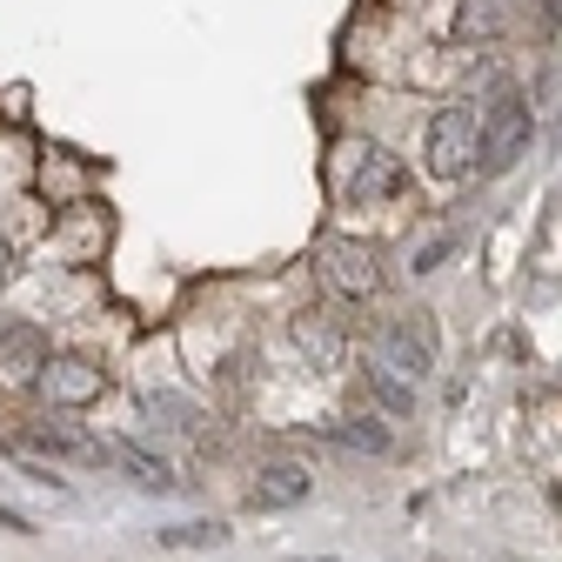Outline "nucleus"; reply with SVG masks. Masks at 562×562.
I'll use <instances>...</instances> for the list:
<instances>
[{
	"label": "nucleus",
	"instance_id": "f257e3e1",
	"mask_svg": "<svg viewBox=\"0 0 562 562\" xmlns=\"http://www.w3.org/2000/svg\"><path fill=\"white\" fill-rule=\"evenodd\" d=\"M322 274L341 302H375L382 295V261L356 235H322Z\"/></svg>",
	"mask_w": 562,
	"mask_h": 562
},
{
	"label": "nucleus",
	"instance_id": "f03ea898",
	"mask_svg": "<svg viewBox=\"0 0 562 562\" xmlns=\"http://www.w3.org/2000/svg\"><path fill=\"white\" fill-rule=\"evenodd\" d=\"M482 155V114L475 108H442L429 121V175L442 181H462Z\"/></svg>",
	"mask_w": 562,
	"mask_h": 562
},
{
	"label": "nucleus",
	"instance_id": "7ed1b4c3",
	"mask_svg": "<svg viewBox=\"0 0 562 562\" xmlns=\"http://www.w3.org/2000/svg\"><path fill=\"white\" fill-rule=\"evenodd\" d=\"M522 148H529V101H522V88H496L482 108V155H488V168H509Z\"/></svg>",
	"mask_w": 562,
	"mask_h": 562
},
{
	"label": "nucleus",
	"instance_id": "20e7f679",
	"mask_svg": "<svg viewBox=\"0 0 562 562\" xmlns=\"http://www.w3.org/2000/svg\"><path fill=\"white\" fill-rule=\"evenodd\" d=\"M402 194H408L402 155L362 148V155H356V175H348V201H356V207H389V201H402Z\"/></svg>",
	"mask_w": 562,
	"mask_h": 562
},
{
	"label": "nucleus",
	"instance_id": "39448f33",
	"mask_svg": "<svg viewBox=\"0 0 562 562\" xmlns=\"http://www.w3.org/2000/svg\"><path fill=\"white\" fill-rule=\"evenodd\" d=\"M382 369H395L402 382L429 375V369H436V335H429V322H422V315L389 322V328H382Z\"/></svg>",
	"mask_w": 562,
	"mask_h": 562
},
{
	"label": "nucleus",
	"instance_id": "423d86ee",
	"mask_svg": "<svg viewBox=\"0 0 562 562\" xmlns=\"http://www.w3.org/2000/svg\"><path fill=\"white\" fill-rule=\"evenodd\" d=\"M41 389H47V402H60V408H88V402H101L108 369H94L88 356H54V362L41 369Z\"/></svg>",
	"mask_w": 562,
	"mask_h": 562
},
{
	"label": "nucleus",
	"instance_id": "0eeeda50",
	"mask_svg": "<svg viewBox=\"0 0 562 562\" xmlns=\"http://www.w3.org/2000/svg\"><path fill=\"white\" fill-rule=\"evenodd\" d=\"M308 469L302 462H268L261 475H255V509H295V503H308Z\"/></svg>",
	"mask_w": 562,
	"mask_h": 562
},
{
	"label": "nucleus",
	"instance_id": "6e6552de",
	"mask_svg": "<svg viewBox=\"0 0 562 562\" xmlns=\"http://www.w3.org/2000/svg\"><path fill=\"white\" fill-rule=\"evenodd\" d=\"M295 341L315 356V369H335V362H341V328H335L328 315H302V322H295Z\"/></svg>",
	"mask_w": 562,
	"mask_h": 562
},
{
	"label": "nucleus",
	"instance_id": "1a4fd4ad",
	"mask_svg": "<svg viewBox=\"0 0 562 562\" xmlns=\"http://www.w3.org/2000/svg\"><path fill=\"white\" fill-rule=\"evenodd\" d=\"M27 442H34L41 456H67V462H101V456H114V449H101L94 436H67V429H27Z\"/></svg>",
	"mask_w": 562,
	"mask_h": 562
},
{
	"label": "nucleus",
	"instance_id": "9d476101",
	"mask_svg": "<svg viewBox=\"0 0 562 562\" xmlns=\"http://www.w3.org/2000/svg\"><path fill=\"white\" fill-rule=\"evenodd\" d=\"M335 442H341V449H362V456H389V449H395V436L382 429L375 415H348V422H335Z\"/></svg>",
	"mask_w": 562,
	"mask_h": 562
},
{
	"label": "nucleus",
	"instance_id": "9b49d317",
	"mask_svg": "<svg viewBox=\"0 0 562 562\" xmlns=\"http://www.w3.org/2000/svg\"><path fill=\"white\" fill-rule=\"evenodd\" d=\"M114 462H127V469H134V482H140V488H155V496H168V488H175L168 462H161V456H148V449H134V442H114Z\"/></svg>",
	"mask_w": 562,
	"mask_h": 562
},
{
	"label": "nucleus",
	"instance_id": "f8f14e48",
	"mask_svg": "<svg viewBox=\"0 0 562 562\" xmlns=\"http://www.w3.org/2000/svg\"><path fill=\"white\" fill-rule=\"evenodd\" d=\"M155 542L161 549H222L228 529L222 522H175V529H155Z\"/></svg>",
	"mask_w": 562,
	"mask_h": 562
},
{
	"label": "nucleus",
	"instance_id": "ddd939ff",
	"mask_svg": "<svg viewBox=\"0 0 562 562\" xmlns=\"http://www.w3.org/2000/svg\"><path fill=\"white\" fill-rule=\"evenodd\" d=\"M369 395H375V402H382L389 415H415V389H408V382H402L395 369H382V362L369 369Z\"/></svg>",
	"mask_w": 562,
	"mask_h": 562
},
{
	"label": "nucleus",
	"instance_id": "4468645a",
	"mask_svg": "<svg viewBox=\"0 0 562 562\" xmlns=\"http://www.w3.org/2000/svg\"><path fill=\"white\" fill-rule=\"evenodd\" d=\"M462 34H496V0H462Z\"/></svg>",
	"mask_w": 562,
	"mask_h": 562
},
{
	"label": "nucleus",
	"instance_id": "2eb2a0df",
	"mask_svg": "<svg viewBox=\"0 0 562 562\" xmlns=\"http://www.w3.org/2000/svg\"><path fill=\"white\" fill-rule=\"evenodd\" d=\"M8 362H14V375L47 369V362H41V348H34V335H8Z\"/></svg>",
	"mask_w": 562,
	"mask_h": 562
},
{
	"label": "nucleus",
	"instance_id": "dca6fc26",
	"mask_svg": "<svg viewBox=\"0 0 562 562\" xmlns=\"http://www.w3.org/2000/svg\"><path fill=\"white\" fill-rule=\"evenodd\" d=\"M0 529H14V536H34V522H27L21 509H8V503H0Z\"/></svg>",
	"mask_w": 562,
	"mask_h": 562
},
{
	"label": "nucleus",
	"instance_id": "f3484780",
	"mask_svg": "<svg viewBox=\"0 0 562 562\" xmlns=\"http://www.w3.org/2000/svg\"><path fill=\"white\" fill-rule=\"evenodd\" d=\"M562 14V0H542V21H555Z\"/></svg>",
	"mask_w": 562,
	"mask_h": 562
},
{
	"label": "nucleus",
	"instance_id": "a211bd4d",
	"mask_svg": "<svg viewBox=\"0 0 562 562\" xmlns=\"http://www.w3.org/2000/svg\"><path fill=\"white\" fill-rule=\"evenodd\" d=\"M0 274H8V235H0Z\"/></svg>",
	"mask_w": 562,
	"mask_h": 562
},
{
	"label": "nucleus",
	"instance_id": "6ab92c4d",
	"mask_svg": "<svg viewBox=\"0 0 562 562\" xmlns=\"http://www.w3.org/2000/svg\"><path fill=\"white\" fill-rule=\"evenodd\" d=\"M295 562H335V555H295Z\"/></svg>",
	"mask_w": 562,
	"mask_h": 562
}]
</instances>
